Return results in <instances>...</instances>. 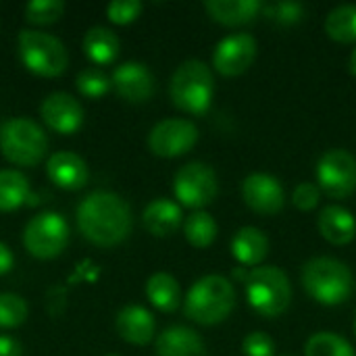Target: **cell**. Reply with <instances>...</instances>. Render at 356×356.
I'll use <instances>...</instances> for the list:
<instances>
[{
    "mask_svg": "<svg viewBox=\"0 0 356 356\" xmlns=\"http://www.w3.org/2000/svg\"><path fill=\"white\" fill-rule=\"evenodd\" d=\"M75 219L81 236L102 248L121 244L134 227L129 204L119 194L108 190L90 192L77 204Z\"/></svg>",
    "mask_w": 356,
    "mask_h": 356,
    "instance_id": "1",
    "label": "cell"
},
{
    "mask_svg": "<svg viewBox=\"0 0 356 356\" xmlns=\"http://www.w3.org/2000/svg\"><path fill=\"white\" fill-rule=\"evenodd\" d=\"M236 307V288L223 275H204L194 282L184 300V313L198 325L225 321Z\"/></svg>",
    "mask_w": 356,
    "mask_h": 356,
    "instance_id": "2",
    "label": "cell"
},
{
    "mask_svg": "<svg viewBox=\"0 0 356 356\" xmlns=\"http://www.w3.org/2000/svg\"><path fill=\"white\" fill-rule=\"evenodd\" d=\"M302 288L307 294L325 307L342 305L350 298L355 280L346 263L332 257H315L302 265L300 273Z\"/></svg>",
    "mask_w": 356,
    "mask_h": 356,
    "instance_id": "3",
    "label": "cell"
},
{
    "mask_svg": "<svg viewBox=\"0 0 356 356\" xmlns=\"http://www.w3.org/2000/svg\"><path fill=\"white\" fill-rule=\"evenodd\" d=\"M215 94L213 71L198 58L184 60L171 75L169 96L173 104L188 115H204Z\"/></svg>",
    "mask_w": 356,
    "mask_h": 356,
    "instance_id": "4",
    "label": "cell"
},
{
    "mask_svg": "<svg viewBox=\"0 0 356 356\" xmlns=\"http://www.w3.org/2000/svg\"><path fill=\"white\" fill-rule=\"evenodd\" d=\"M244 290L250 309L265 319L282 317L292 302L290 280L280 267L273 265L250 269L248 280L244 282Z\"/></svg>",
    "mask_w": 356,
    "mask_h": 356,
    "instance_id": "5",
    "label": "cell"
},
{
    "mask_svg": "<svg viewBox=\"0 0 356 356\" xmlns=\"http://www.w3.org/2000/svg\"><path fill=\"white\" fill-rule=\"evenodd\" d=\"M0 150L17 167H35L48 152V136L35 121L13 117L0 125Z\"/></svg>",
    "mask_w": 356,
    "mask_h": 356,
    "instance_id": "6",
    "label": "cell"
},
{
    "mask_svg": "<svg viewBox=\"0 0 356 356\" xmlns=\"http://www.w3.org/2000/svg\"><path fill=\"white\" fill-rule=\"evenodd\" d=\"M17 50L25 69L40 77H58L69 67L67 46L56 35L42 29H21Z\"/></svg>",
    "mask_w": 356,
    "mask_h": 356,
    "instance_id": "7",
    "label": "cell"
},
{
    "mask_svg": "<svg viewBox=\"0 0 356 356\" xmlns=\"http://www.w3.org/2000/svg\"><path fill=\"white\" fill-rule=\"evenodd\" d=\"M69 244V223L56 211H42L31 217L23 229L25 250L40 259H56Z\"/></svg>",
    "mask_w": 356,
    "mask_h": 356,
    "instance_id": "8",
    "label": "cell"
},
{
    "mask_svg": "<svg viewBox=\"0 0 356 356\" xmlns=\"http://www.w3.org/2000/svg\"><path fill=\"white\" fill-rule=\"evenodd\" d=\"M173 194L181 207L200 211L209 207L219 194L217 173L207 163H188L173 177Z\"/></svg>",
    "mask_w": 356,
    "mask_h": 356,
    "instance_id": "9",
    "label": "cell"
},
{
    "mask_svg": "<svg viewBox=\"0 0 356 356\" xmlns=\"http://www.w3.org/2000/svg\"><path fill=\"white\" fill-rule=\"evenodd\" d=\"M317 186L330 198H348L356 192V156L344 148L327 150L317 163Z\"/></svg>",
    "mask_w": 356,
    "mask_h": 356,
    "instance_id": "10",
    "label": "cell"
},
{
    "mask_svg": "<svg viewBox=\"0 0 356 356\" xmlns=\"http://www.w3.org/2000/svg\"><path fill=\"white\" fill-rule=\"evenodd\" d=\"M198 142V127L190 119H163L148 134V148L163 159H175L194 148Z\"/></svg>",
    "mask_w": 356,
    "mask_h": 356,
    "instance_id": "11",
    "label": "cell"
},
{
    "mask_svg": "<svg viewBox=\"0 0 356 356\" xmlns=\"http://www.w3.org/2000/svg\"><path fill=\"white\" fill-rule=\"evenodd\" d=\"M257 50V40L250 33H232L215 46L213 67L225 77L242 75L254 63Z\"/></svg>",
    "mask_w": 356,
    "mask_h": 356,
    "instance_id": "12",
    "label": "cell"
},
{
    "mask_svg": "<svg viewBox=\"0 0 356 356\" xmlns=\"http://www.w3.org/2000/svg\"><path fill=\"white\" fill-rule=\"evenodd\" d=\"M242 198L250 211L265 217L277 215L286 204L284 186L269 173H250L242 181Z\"/></svg>",
    "mask_w": 356,
    "mask_h": 356,
    "instance_id": "13",
    "label": "cell"
},
{
    "mask_svg": "<svg viewBox=\"0 0 356 356\" xmlns=\"http://www.w3.org/2000/svg\"><path fill=\"white\" fill-rule=\"evenodd\" d=\"M42 121L56 134L71 136L83 125L81 102L67 92H52L40 104Z\"/></svg>",
    "mask_w": 356,
    "mask_h": 356,
    "instance_id": "14",
    "label": "cell"
},
{
    "mask_svg": "<svg viewBox=\"0 0 356 356\" xmlns=\"http://www.w3.org/2000/svg\"><path fill=\"white\" fill-rule=\"evenodd\" d=\"M111 83H113L115 92L131 104H142V102L150 100L154 94V88H156L152 71L144 63H138V60L121 63L113 71Z\"/></svg>",
    "mask_w": 356,
    "mask_h": 356,
    "instance_id": "15",
    "label": "cell"
},
{
    "mask_svg": "<svg viewBox=\"0 0 356 356\" xmlns=\"http://www.w3.org/2000/svg\"><path fill=\"white\" fill-rule=\"evenodd\" d=\"M46 175L56 188L73 192V190H81L88 184L90 169H88V163L79 154L60 150V152H54L48 156Z\"/></svg>",
    "mask_w": 356,
    "mask_h": 356,
    "instance_id": "16",
    "label": "cell"
},
{
    "mask_svg": "<svg viewBox=\"0 0 356 356\" xmlns=\"http://www.w3.org/2000/svg\"><path fill=\"white\" fill-rule=\"evenodd\" d=\"M117 334L134 346H146L152 342L156 332V321L152 313L140 305H127L123 307L115 317Z\"/></svg>",
    "mask_w": 356,
    "mask_h": 356,
    "instance_id": "17",
    "label": "cell"
},
{
    "mask_svg": "<svg viewBox=\"0 0 356 356\" xmlns=\"http://www.w3.org/2000/svg\"><path fill=\"white\" fill-rule=\"evenodd\" d=\"M319 234L334 246H346L355 240L356 221L353 213L340 204H327L317 219Z\"/></svg>",
    "mask_w": 356,
    "mask_h": 356,
    "instance_id": "18",
    "label": "cell"
},
{
    "mask_svg": "<svg viewBox=\"0 0 356 356\" xmlns=\"http://www.w3.org/2000/svg\"><path fill=\"white\" fill-rule=\"evenodd\" d=\"M207 346L198 332L186 325H171L156 338L159 356H204Z\"/></svg>",
    "mask_w": 356,
    "mask_h": 356,
    "instance_id": "19",
    "label": "cell"
},
{
    "mask_svg": "<svg viewBox=\"0 0 356 356\" xmlns=\"http://www.w3.org/2000/svg\"><path fill=\"white\" fill-rule=\"evenodd\" d=\"M142 223L148 229V234H152L156 238H169L184 223L181 207L169 198H156L144 209Z\"/></svg>",
    "mask_w": 356,
    "mask_h": 356,
    "instance_id": "20",
    "label": "cell"
},
{
    "mask_svg": "<svg viewBox=\"0 0 356 356\" xmlns=\"http://www.w3.org/2000/svg\"><path fill=\"white\" fill-rule=\"evenodd\" d=\"M232 254L242 267L254 269L269 254V238L259 227H240L232 238Z\"/></svg>",
    "mask_w": 356,
    "mask_h": 356,
    "instance_id": "21",
    "label": "cell"
},
{
    "mask_svg": "<svg viewBox=\"0 0 356 356\" xmlns=\"http://www.w3.org/2000/svg\"><path fill=\"white\" fill-rule=\"evenodd\" d=\"M204 8L213 21L236 27V25L254 21L263 13V2L259 0H207Z\"/></svg>",
    "mask_w": 356,
    "mask_h": 356,
    "instance_id": "22",
    "label": "cell"
},
{
    "mask_svg": "<svg viewBox=\"0 0 356 356\" xmlns=\"http://www.w3.org/2000/svg\"><path fill=\"white\" fill-rule=\"evenodd\" d=\"M81 46H83L86 56L96 67H104V65L115 63V58L119 56L121 42H119V38H117V33L113 29L102 27V25H94V27H90L86 31Z\"/></svg>",
    "mask_w": 356,
    "mask_h": 356,
    "instance_id": "23",
    "label": "cell"
},
{
    "mask_svg": "<svg viewBox=\"0 0 356 356\" xmlns=\"http://www.w3.org/2000/svg\"><path fill=\"white\" fill-rule=\"evenodd\" d=\"M146 296L150 305L163 313H173L181 305V290L173 275L169 273H154L146 282Z\"/></svg>",
    "mask_w": 356,
    "mask_h": 356,
    "instance_id": "24",
    "label": "cell"
},
{
    "mask_svg": "<svg viewBox=\"0 0 356 356\" xmlns=\"http://www.w3.org/2000/svg\"><path fill=\"white\" fill-rule=\"evenodd\" d=\"M29 179L17 169H0V213H13L29 202Z\"/></svg>",
    "mask_w": 356,
    "mask_h": 356,
    "instance_id": "25",
    "label": "cell"
},
{
    "mask_svg": "<svg viewBox=\"0 0 356 356\" xmlns=\"http://www.w3.org/2000/svg\"><path fill=\"white\" fill-rule=\"evenodd\" d=\"M325 33L342 44L356 42V4H340L325 17Z\"/></svg>",
    "mask_w": 356,
    "mask_h": 356,
    "instance_id": "26",
    "label": "cell"
},
{
    "mask_svg": "<svg viewBox=\"0 0 356 356\" xmlns=\"http://www.w3.org/2000/svg\"><path fill=\"white\" fill-rule=\"evenodd\" d=\"M217 221L207 211H194L184 221V236L194 248H209L217 238Z\"/></svg>",
    "mask_w": 356,
    "mask_h": 356,
    "instance_id": "27",
    "label": "cell"
},
{
    "mask_svg": "<svg viewBox=\"0 0 356 356\" xmlns=\"http://www.w3.org/2000/svg\"><path fill=\"white\" fill-rule=\"evenodd\" d=\"M305 355L307 356H356L353 344L334 334V332H319L313 334L307 344H305Z\"/></svg>",
    "mask_w": 356,
    "mask_h": 356,
    "instance_id": "28",
    "label": "cell"
},
{
    "mask_svg": "<svg viewBox=\"0 0 356 356\" xmlns=\"http://www.w3.org/2000/svg\"><path fill=\"white\" fill-rule=\"evenodd\" d=\"M75 86H77V90H79L81 96L92 98V100L102 98V96L113 88L111 77H108L102 69H98V67L81 69V71L77 73V77H75Z\"/></svg>",
    "mask_w": 356,
    "mask_h": 356,
    "instance_id": "29",
    "label": "cell"
},
{
    "mask_svg": "<svg viewBox=\"0 0 356 356\" xmlns=\"http://www.w3.org/2000/svg\"><path fill=\"white\" fill-rule=\"evenodd\" d=\"M27 302L23 296L13 292L0 294V330H15L27 319Z\"/></svg>",
    "mask_w": 356,
    "mask_h": 356,
    "instance_id": "30",
    "label": "cell"
},
{
    "mask_svg": "<svg viewBox=\"0 0 356 356\" xmlns=\"http://www.w3.org/2000/svg\"><path fill=\"white\" fill-rule=\"evenodd\" d=\"M65 13L63 0H31L25 4V19L33 25H52Z\"/></svg>",
    "mask_w": 356,
    "mask_h": 356,
    "instance_id": "31",
    "label": "cell"
},
{
    "mask_svg": "<svg viewBox=\"0 0 356 356\" xmlns=\"http://www.w3.org/2000/svg\"><path fill=\"white\" fill-rule=\"evenodd\" d=\"M263 15L280 25H296L305 17V4L294 2V0L269 2V4H263Z\"/></svg>",
    "mask_w": 356,
    "mask_h": 356,
    "instance_id": "32",
    "label": "cell"
},
{
    "mask_svg": "<svg viewBox=\"0 0 356 356\" xmlns=\"http://www.w3.org/2000/svg\"><path fill=\"white\" fill-rule=\"evenodd\" d=\"M142 2L140 0H113L106 6V17L115 25H127L136 21L142 13Z\"/></svg>",
    "mask_w": 356,
    "mask_h": 356,
    "instance_id": "33",
    "label": "cell"
},
{
    "mask_svg": "<svg viewBox=\"0 0 356 356\" xmlns=\"http://www.w3.org/2000/svg\"><path fill=\"white\" fill-rule=\"evenodd\" d=\"M242 350L246 356H273L275 355V342L265 332H252L244 338Z\"/></svg>",
    "mask_w": 356,
    "mask_h": 356,
    "instance_id": "34",
    "label": "cell"
},
{
    "mask_svg": "<svg viewBox=\"0 0 356 356\" xmlns=\"http://www.w3.org/2000/svg\"><path fill=\"white\" fill-rule=\"evenodd\" d=\"M319 200H321V190L317 184H311V181L298 184L292 192V202L300 211H313L319 204Z\"/></svg>",
    "mask_w": 356,
    "mask_h": 356,
    "instance_id": "35",
    "label": "cell"
},
{
    "mask_svg": "<svg viewBox=\"0 0 356 356\" xmlns=\"http://www.w3.org/2000/svg\"><path fill=\"white\" fill-rule=\"evenodd\" d=\"M0 356H23V348L15 338L0 336Z\"/></svg>",
    "mask_w": 356,
    "mask_h": 356,
    "instance_id": "36",
    "label": "cell"
},
{
    "mask_svg": "<svg viewBox=\"0 0 356 356\" xmlns=\"http://www.w3.org/2000/svg\"><path fill=\"white\" fill-rule=\"evenodd\" d=\"M13 265H15V257L10 248L4 242H0V275H6L13 269Z\"/></svg>",
    "mask_w": 356,
    "mask_h": 356,
    "instance_id": "37",
    "label": "cell"
},
{
    "mask_svg": "<svg viewBox=\"0 0 356 356\" xmlns=\"http://www.w3.org/2000/svg\"><path fill=\"white\" fill-rule=\"evenodd\" d=\"M248 273H250V269H246V267H236L234 269V280H240L242 284L248 280Z\"/></svg>",
    "mask_w": 356,
    "mask_h": 356,
    "instance_id": "38",
    "label": "cell"
},
{
    "mask_svg": "<svg viewBox=\"0 0 356 356\" xmlns=\"http://www.w3.org/2000/svg\"><path fill=\"white\" fill-rule=\"evenodd\" d=\"M348 69H350V73L356 77V48L353 50V54H350V58H348Z\"/></svg>",
    "mask_w": 356,
    "mask_h": 356,
    "instance_id": "39",
    "label": "cell"
},
{
    "mask_svg": "<svg viewBox=\"0 0 356 356\" xmlns=\"http://www.w3.org/2000/svg\"><path fill=\"white\" fill-rule=\"evenodd\" d=\"M355 334H356V321H355Z\"/></svg>",
    "mask_w": 356,
    "mask_h": 356,
    "instance_id": "40",
    "label": "cell"
},
{
    "mask_svg": "<svg viewBox=\"0 0 356 356\" xmlns=\"http://www.w3.org/2000/svg\"><path fill=\"white\" fill-rule=\"evenodd\" d=\"M108 356H117V355H108Z\"/></svg>",
    "mask_w": 356,
    "mask_h": 356,
    "instance_id": "41",
    "label": "cell"
}]
</instances>
